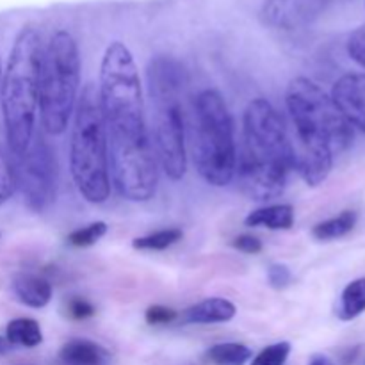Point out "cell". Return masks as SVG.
<instances>
[{
  "instance_id": "cell-23",
  "label": "cell",
  "mask_w": 365,
  "mask_h": 365,
  "mask_svg": "<svg viewBox=\"0 0 365 365\" xmlns=\"http://www.w3.org/2000/svg\"><path fill=\"white\" fill-rule=\"evenodd\" d=\"M14 187H16V182H14L13 163L0 150V205H4L11 198Z\"/></svg>"
},
{
  "instance_id": "cell-2",
  "label": "cell",
  "mask_w": 365,
  "mask_h": 365,
  "mask_svg": "<svg viewBox=\"0 0 365 365\" xmlns=\"http://www.w3.org/2000/svg\"><path fill=\"white\" fill-rule=\"evenodd\" d=\"M296 130L294 168L309 185L323 184L334 168V157L353 143V127L323 89L305 77L289 84L285 95Z\"/></svg>"
},
{
  "instance_id": "cell-10",
  "label": "cell",
  "mask_w": 365,
  "mask_h": 365,
  "mask_svg": "<svg viewBox=\"0 0 365 365\" xmlns=\"http://www.w3.org/2000/svg\"><path fill=\"white\" fill-rule=\"evenodd\" d=\"M323 6L324 0H264L260 18L267 27L292 31L312 21Z\"/></svg>"
},
{
  "instance_id": "cell-13",
  "label": "cell",
  "mask_w": 365,
  "mask_h": 365,
  "mask_svg": "<svg viewBox=\"0 0 365 365\" xmlns=\"http://www.w3.org/2000/svg\"><path fill=\"white\" fill-rule=\"evenodd\" d=\"M59 360L63 365H107L109 353L96 342L73 339L61 348Z\"/></svg>"
},
{
  "instance_id": "cell-15",
  "label": "cell",
  "mask_w": 365,
  "mask_h": 365,
  "mask_svg": "<svg viewBox=\"0 0 365 365\" xmlns=\"http://www.w3.org/2000/svg\"><path fill=\"white\" fill-rule=\"evenodd\" d=\"M248 227H264L269 230H289L294 225V209L287 203L257 209L246 216Z\"/></svg>"
},
{
  "instance_id": "cell-30",
  "label": "cell",
  "mask_w": 365,
  "mask_h": 365,
  "mask_svg": "<svg viewBox=\"0 0 365 365\" xmlns=\"http://www.w3.org/2000/svg\"><path fill=\"white\" fill-rule=\"evenodd\" d=\"M11 349V344L9 341H7L6 337H0V355H6L7 351Z\"/></svg>"
},
{
  "instance_id": "cell-24",
  "label": "cell",
  "mask_w": 365,
  "mask_h": 365,
  "mask_svg": "<svg viewBox=\"0 0 365 365\" xmlns=\"http://www.w3.org/2000/svg\"><path fill=\"white\" fill-rule=\"evenodd\" d=\"M348 52L355 63L365 68V25L353 31V34L348 39Z\"/></svg>"
},
{
  "instance_id": "cell-22",
  "label": "cell",
  "mask_w": 365,
  "mask_h": 365,
  "mask_svg": "<svg viewBox=\"0 0 365 365\" xmlns=\"http://www.w3.org/2000/svg\"><path fill=\"white\" fill-rule=\"evenodd\" d=\"M291 353V344L289 342H277L267 348H264L259 355L253 359L252 365H284Z\"/></svg>"
},
{
  "instance_id": "cell-26",
  "label": "cell",
  "mask_w": 365,
  "mask_h": 365,
  "mask_svg": "<svg viewBox=\"0 0 365 365\" xmlns=\"http://www.w3.org/2000/svg\"><path fill=\"white\" fill-rule=\"evenodd\" d=\"M291 269L285 264H271L269 269H267V282L277 291H282V289L287 287L291 284Z\"/></svg>"
},
{
  "instance_id": "cell-11",
  "label": "cell",
  "mask_w": 365,
  "mask_h": 365,
  "mask_svg": "<svg viewBox=\"0 0 365 365\" xmlns=\"http://www.w3.org/2000/svg\"><path fill=\"white\" fill-rule=\"evenodd\" d=\"M331 100L351 127L365 132V75L351 73L339 78L331 91Z\"/></svg>"
},
{
  "instance_id": "cell-20",
  "label": "cell",
  "mask_w": 365,
  "mask_h": 365,
  "mask_svg": "<svg viewBox=\"0 0 365 365\" xmlns=\"http://www.w3.org/2000/svg\"><path fill=\"white\" fill-rule=\"evenodd\" d=\"M184 237V232L180 228H164V230L153 232V234L138 237L132 241L135 250H148V252H163L170 246L177 245Z\"/></svg>"
},
{
  "instance_id": "cell-25",
  "label": "cell",
  "mask_w": 365,
  "mask_h": 365,
  "mask_svg": "<svg viewBox=\"0 0 365 365\" xmlns=\"http://www.w3.org/2000/svg\"><path fill=\"white\" fill-rule=\"evenodd\" d=\"M178 317V314L173 309H168L163 305H153L146 310L145 319L146 323L152 324V327H159V324H170L173 323Z\"/></svg>"
},
{
  "instance_id": "cell-4",
  "label": "cell",
  "mask_w": 365,
  "mask_h": 365,
  "mask_svg": "<svg viewBox=\"0 0 365 365\" xmlns=\"http://www.w3.org/2000/svg\"><path fill=\"white\" fill-rule=\"evenodd\" d=\"M43 52L41 34L27 25L18 32L4 71L0 106L7 148L13 157L24 155L36 135Z\"/></svg>"
},
{
  "instance_id": "cell-6",
  "label": "cell",
  "mask_w": 365,
  "mask_h": 365,
  "mask_svg": "<svg viewBox=\"0 0 365 365\" xmlns=\"http://www.w3.org/2000/svg\"><path fill=\"white\" fill-rule=\"evenodd\" d=\"M70 170L78 192L89 203H103L109 198V145L98 88L93 84H86L75 107Z\"/></svg>"
},
{
  "instance_id": "cell-18",
  "label": "cell",
  "mask_w": 365,
  "mask_h": 365,
  "mask_svg": "<svg viewBox=\"0 0 365 365\" xmlns=\"http://www.w3.org/2000/svg\"><path fill=\"white\" fill-rule=\"evenodd\" d=\"M356 220H359V216H356L355 210H344L339 216L316 225L312 235L317 241H331V239L344 237L346 234H349L355 228Z\"/></svg>"
},
{
  "instance_id": "cell-29",
  "label": "cell",
  "mask_w": 365,
  "mask_h": 365,
  "mask_svg": "<svg viewBox=\"0 0 365 365\" xmlns=\"http://www.w3.org/2000/svg\"><path fill=\"white\" fill-rule=\"evenodd\" d=\"M309 365H335V364L331 362V360L328 359V356L316 355V356H312V360H310Z\"/></svg>"
},
{
  "instance_id": "cell-3",
  "label": "cell",
  "mask_w": 365,
  "mask_h": 365,
  "mask_svg": "<svg viewBox=\"0 0 365 365\" xmlns=\"http://www.w3.org/2000/svg\"><path fill=\"white\" fill-rule=\"evenodd\" d=\"M294 152L278 110L266 98L248 103L242 118V150L235 171L245 195L273 200L285 191Z\"/></svg>"
},
{
  "instance_id": "cell-17",
  "label": "cell",
  "mask_w": 365,
  "mask_h": 365,
  "mask_svg": "<svg viewBox=\"0 0 365 365\" xmlns=\"http://www.w3.org/2000/svg\"><path fill=\"white\" fill-rule=\"evenodd\" d=\"M365 312V277L351 282L342 291L337 316L341 321H353Z\"/></svg>"
},
{
  "instance_id": "cell-7",
  "label": "cell",
  "mask_w": 365,
  "mask_h": 365,
  "mask_svg": "<svg viewBox=\"0 0 365 365\" xmlns=\"http://www.w3.org/2000/svg\"><path fill=\"white\" fill-rule=\"evenodd\" d=\"M192 155L207 184L216 187L230 184L237 168L234 121L216 89H203L192 106Z\"/></svg>"
},
{
  "instance_id": "cell-27",
  "label": "cell",
  "mask_w": 365,
  "mask_h": 365,
  "mask_svg": "<svg viewBox=\"0 0 365 365\" xmlns=\"http://www.w3.org/2000/svg\"><path fill=\"white\" fill-rule=\"evenodd\" d=\"M95 307L84 298H71L70 302H68V316H70L71 319H88V317L95 316Z\"/></svg>"
},
{
  "instance_id": "cell-12",
  "label": "cell",
  "mask_w": 365,
  "mask_h": 365,
  "mask_svg": "<svg viewBox=\"0 0 365 365\" xmlns=\"http://www.w3.org/2000/svg\"><path fill=\"white\" fill-rule=\"evenodd\" d=\"M235 317V305L223 298H209L189 307L182 314L185 324H216L228 323Z\"/></svg>"
},
{
  "instance_id": "cell-5",
  "label": "cell",
  "mask_w": 365,
  "mask_h": 365,
  "mask_svg": "<svg viewBox=\"0 0 365 365\" xmlns=\"http://www.w3.org/2000/svg\"><path fill=\"white\" fill-rule=\"evenodd\" d=\"M148 93L152 102L153 152L157 164L168 178L180 180L187 170L185 153V128L182 93L185 84L184 66L175 57L157 56L150 61Z\"/></svg>"
},
{
  "instance_id": "cell-9",
  "label": "cell",
  "mask_w": 365,
  "mask_h": 365,
  "mask_svg": "<svg viewBox=\"0 0 365 365\" xmlns=\"http://www.w3.org/2000/svg\"><path fill=\"white\" fill-rule=\"evenodd\" d=\"M14 182L32 210H43L53 202L57 187V164L48 143L34 135L24 155L13 164Z\"/></svg>"
},
{
  "instance_id": "cell-1",
  "label": "cell",
  "mask_w": 365,
  "mask_h": 365,
  "mask_svg": "<svg viewBox=\"0 0 365 365\" xmlns=\"http://www.w3.org/2000/svg\"><path fill=\"white\" fill-rule=\"evenodd\" d=\"M98 95L114 185L125 200L148 202L157 187V157L146 130L138 66L121 41L103 52Z\"/></svg>"
},
{
  "instance_id": "cell-31",
  "label": "cell",
  "mask_w": 365,
  "mask_h": 365,
  "mask_svg": "<svg viewBox=\"0 0 365 365\" xmlns=\"http://www.w3.org/2000/svg\"><path fill=\"white\" fill-rule=\"evenodd\" d=\"M2 77H4V71H2V64H0V89H2Z\"/></svg>"
},
{
  "instance_id": "cell-28",
  "label": "cell",
  "mask_w": 365,
  "mask_h": 365,
  "mask_svg": "<svg viewBox=\"0 0 365 365\" xmlns=\"http://www.w3.org/2000/svg\"><path fill=\"white\" fill-rule=\"evenodd\" d=\"M232 246H234L235 250H239V252L248 253V255H257V253L262 252V241L248 234L235 237L234 242H232Z\"/></svg>"
},
{
  "instance_id": "cell-8",
  "label": "cell",
  "mask_w": 365,
  "mask_h": 365,
  "mask_svg": "<svg viewBox=\"0 0 365 365\" xmlns=\"http://www.w3.org/2000/svg\"><path fill=\"white\" fill-rule=\"evenodd\" d=\"M81 82V53L68 31H57L43 52L39 77L41 125L48 134H63L77 107Z\"/></svg>"
},
{
  "instance_id": "cell-16",
  "label": "cell",
  "mask_w": 365,
  "mask_h": 365,
  "mask_svg": "<svg viewBox=\"0 0 365 365\" xmlns=\"http://www.w3.org/2000/svg\"><path fill=\"white\" fill-rule=\"evenodd\" d=\"M6 339L11 346L36 348L43 342V334L38 321L31 319V317H18L7 324Z\"/></svg>"
},
{
  "instance_id": "cell-21",
  "label": "cell",
  "mask_w": 365,
  "mask_h": 365,
  "mask_svg": "<svg viewBox=\"0 0 365 365\" xmlns=\"http://www.w3.org/2000/svg\"><path fill=\"white\" fill-rule=\"evenodd\" d=\"M107 234V225L103 221H95V223L88 225V227L77 228L71 232L66 237L68 245L75 246V248H88V246L96 245L103 235Z\"/></svg>"
},
{
  "instance_id": "cell-14",
  "label": "cell",
  "mask_w": 365,
  "mask_h": 365,
  "mask_svg": "<svg viewBox=\"0 0 365 365\" xmlns=\"http://www.w3.org/2000/svg\"><path fill=\"white\" fill-rule=\"evenodd\" d=\"M13 291L24 305L31 309H43L52 299V285L48 280L36 274H18L13 280Z\"/></svg>"
},
{
  "instance_id": "cell-19",
  "label": "cell",
  "mask_w": 365,
  "mask_h": 365,
  "mask_svg": "<svg viewBox=\"0 0 365 365\" xmlns=\"http://www.w3.org/2000/svg\"><path fill=\"white\" fill-rule=\"evenodd\" d=\"M207 356L214 365H245L252 359V349L237 342H225L212 346Z\"/></svg>"
}]
</instances>
